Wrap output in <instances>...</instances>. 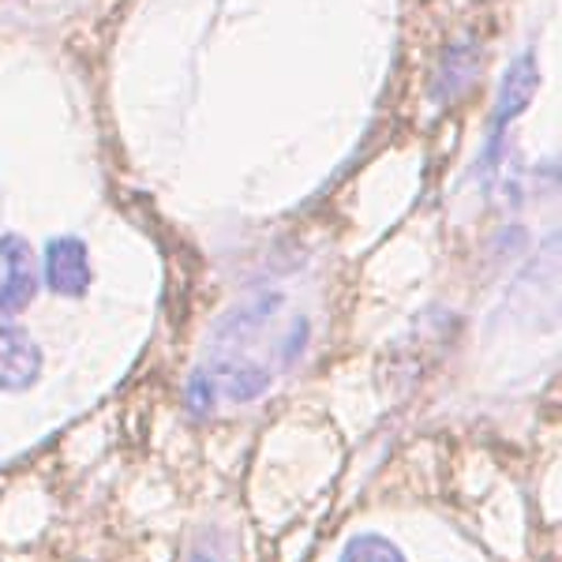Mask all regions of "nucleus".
<instances>
[{
  "mask_svg": "<svg viewBox=\"0 0 562 562\" xmlns=\"http://www.w3.org/2000/svg\"><path fill=\"white\" fill-rule=\"evenodd\" d=\"M537 83H540L537 57H532V53H521V57L510 65V71H506L503 87H498V105H495V116H492V139H487V150H484V166H495L498 161L503 135L525 113V109H529L532 94H537Z\"/></svg>",
  "mask_w": 562,
  "mask_h": 562,
  "instance_id": "nucleus-1",
  "label": "nucleus"
},
{
  "mask_svg": "<svg viewBox=\"0 0 562 562\" xmlns=\"http://www.w3.org/2000/svg\"><path fill=\"white\" fill-rule=\"evenodd\" d=\"M0 262H4V281H0V319H12L23 312L38 293V274H34L31 244L15 233L0 237Z\"/></svg>",
  "mask_w": 562,
  "mask_h": 562,
  "instance_id": "nucleus-2",
  "label": "nucleus"
},
{
  "mask_svg": "<svg viewBox=\"0 0 562 562\" xmlns=\"http://www.w3.org/2000/svg\"><path fill=\"white\" fill-rule=\"evenodd\" d=\"M42 375V349L23 326L0 323V390L20 394Z\"/></svg>",
  "mask_w": 562,
  "mask_h": 562,
  "instance_id": "nucleus-3",
  "label": "nucleus"
},
{
  "mask_svg": "<svg viewBox=\"0 0 562 562\" xmlns=\"http://www.w3.org/2000/svg\"><path fill=\"white\" fill-rule=\"evenodd\" d=\"M45 281L60 296H83L90 289V251L79 237H57L45 248Z\"/></svg>",
  "mask_w": 562,
  "mask_h": 562,
  "instance_id": "nucleus-4",
  "label": "nucleus"
},
{
  "mask_svg": "<svg viewBox=\"0 0 562 562\" xmlns=\"http://www.w3.org/2000/svg\"><path fill=\"white\" fill-rule=\"evenodd\" d=\"M203 371L214 386V397H229V402H256L270 386V371L248 364V360H222V364H211Z\"/></svg>",
  "mask_w": 562,
  "mask_h": 562,
  "instance_id": "nucleus-5",
  "label": "nucleus"
},
{
  "mask_svg": "<svg viewBox=\"0 0 562 562\" xmlns=\"http://www.w3.org/2000/svg\"><path fill=\"white\" fill-rule=\"evenodd\" d=\"M476 71H480V53L473 49V45H469V42L450 45L447 57H442L439 79H435V102H439V105L458 102V98L473 87Z\"/></svg>",
  "mask_w": 562,
  "mask_h": 562,
  "instance_id": "nucleus-6",
  "label": "nucleus"
},
{
  "mask_svg": "<svg viewBox=\"0 0 562 562\" xmlns=\"http://www.w3.org/2000/svg\"><path fill=\"white\" fill-rule=\"evenodd\" d=\"M281 307V296L270 293V296H256L251 304H244L240 312H233L229 319L222 323V330H217V338H240V334H251L259 323H267L270 315H274Z\"/></svg>",
  "mask_w": 562,
  "mask_h": 562,
  "instance_id": "nucleus-7",
  "label": "nucleus"
},
{
  "mask_svg": "<svg viewBox=\"0 0 562 562\" xmlns=\"http://www.w3.org/2000/svg\"><path fill=\"white\" fill-rule=\"evenodd\" d=\"M338 562H405V555L397 551V543H390L386 537L360 532V537H352L346 548H341Z\"/></svg>",
  "mask_w": 562,
  "mask_h": 562,
  "instance_id": "nucleus-8",
  "label": "nucleus"
},
{
  "mask_svg": "<svg viewBox=\"0 0 562 562\" xmlns=\"http://www.w3.org/2000/svg\"><path fill=\"white\" fill-rule=\"evenodd\" d=\"M188 562H214V559H206V555H192V559H188Z\"/></svg>",
  "mask_w": 562,
  "mask_h": 562,
  "instance_id": "nucleus-9",
  "label": "nucleus"
}]
</instances>
